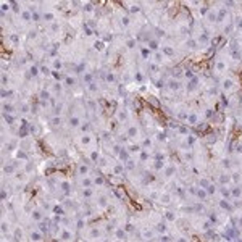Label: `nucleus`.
I'll return each mask as SVG.
<instances>
[{"instance_id":"f257e3e1","label":"nucleus","mask_w":242,"mask_h":242,"mask_svg":"<svg viewBox=\"0 0 242 242\" xmlns=\"http://www.w3.org/2000/svg\"><path fill=\"white\" fill-rule=\"evenodd\" d=\"M232 87H234V82H232L231 79H224V81H223V89H224V90H229Z\"/></svg>"},{"instance_id":"f03ea898","label":"nucleus","mask_w":242,"mask_h":242,"mask_svg":"<svg viewBox=\"0 0 242 242\" xmlns=\"http://www.w3.org/2000/svg\"><path fill=\"white\" fill-rule=\"evenodd\" d=\"M168 86L173 89V90H178L179 87H181V84H179V81H174V79H171V81H168Z\"/></svg>"},{"instance_id":"7ed1b4c3","label":"nucleus","mask_w":242,"mask_h":242,"mask_svg":"<svg viewBox=\"0 0 242 242\" xmlns=\"http://www.w3.org/2000/svg\"><path fill=\"white\" fill-rule=\"evenodd\" d=\"M165 220L166 221H174L176 220V213L174 211H165Z\"/></svg>"},{"instance_id":"20e7f679","label":"nucleus","mask_w":242,"mask_h":242,"mask_svg":"<svg viewBox=\"0 0 242 242\" xmlns=\"http://www.w3.org/2000/svg\"><path fill=\"white\" fill-rule=\"evenodd\" d=\"M220 207H221L223 210H231V205H229V202H228L226 199H221V200H220Z\"/></svg>"},{"instance_id":"39448f33","label":"nucleus","mask_w":242,"mask_h":242,"mask_svg":"<svg viewBox=\"0 0 242 242\" xmlns=\"http://www.w3.org/2000/svg\"><path fill=\"white\" fill-rule=\"evenodd\" d=\"M231 195H234V197H237V199L242 197V189L240 187H234V189L231 191Z\"/></svg>"},{"instance_id":"423d86ee","label":"nucleus","mask_w":242,"mask_h":242,"mask_svg":"<svg viewBox=\"0 0 242 242\" xmlns=\"http://www.w3.org/2000/svg\"><path fill=\"white\" fill-rule=\"evenodd\" d=\"M160 202H162V203H170V202H171V195H170V194H163L162 197H160Z\"/></svg>"},{"instance_id":"0eeeda50","label":"nucleus","mask_w":242,"mask_h":242,"mask_svg":"<svg viewBox=\"0 0 242 242\" xmlns=\"http://www.w3.org/2000/svg\"><path fill=\"white\" fill-rule=\"evenodd\" d=\"M195 194H197V197H199V199H205V197H207V194H208V192H207L205 189H199V191H197V192H195Z\"/></svg>"},{"instance_id":"6e6552de","label":"nucleus","mask_w":242,"mask_h":242,"mask_svg":"<svg viewBox=\"0 0 242 242\" xmlns=\"http://www.w3.org/2000/svg\"><path fill=\"white\" fill-rule=\"evenodd\" d=\"M31 239L32 240H37V242H39V240H42V236H41V232H31Z\"/></svg>"},{"instance_id":"1a4fd4ad","label":"nucleus","mask_w":242,"mask_h":242,"mask_svg":"<svg viewBox=\"0 0 242 242\" xmlns=\"http://www.w3.org/2000/svg\"><path fill=\"white\" fill-rule=\"evenodd\" d=\"M166 229H168V228H166L165 223H158V224H157V231L158 232H166Z\"/></svg>"},{"instance_id":"9d476101","label":"nucleus","mask_w":242,"mask_h":242,"mask_svg":"<svg viewBox=\"0 0 242 242\" xmlns=\"http://www.w3.org/2000/svg\"><path fill=\"white\" fill-rule=\"evenodd\" d=\"M221 194H223V197H224L226 200L231 197V191H229V189H226V187H223V189H221Z\"/></svg>"},{"instance_id":"9b49d317","label":"nucleus","mask_w":242,"mask_h":242,"mask_svg":"<svg viewBox=\"0 0 242 242\" xmlns=\"http://www.w3.org/2000/svg\"><path fill=\"white\" fill-rule=\"evenodd\" d=\"M32 220L41 221V220H42V213H41V211H32Z\"/></svg>"},{"instance_id":"f8f14e48","label":"nucleus","mask_w":242,"mask_h":242,"mask_svg":"<svg viewBox=\"0 0 242 242\" xmlns=\"http://www.w3.org/2000/svg\"><path fill=\"white\" fill-rule=\"evenodd\" d=\"M174 166H168V168H166V171H165V174L166 176H171V174H174Z\"/></svg>"},{"instance_id":"ddd939ff","label":"nucleus","mask_w":242,"mask_h":242,"mask_svg":"<svg viewBox=\"0 0 242 242\" xmlns=\"http://www.w3.org/2000/svg\"><path fill=\"white\" fill-rule=\"evenodd\" d=\"M189 123H192V124H195V123H197V115H195V113L189 115Z\"/></svg>"},{"instance_id":"4468645a","label":"nucleus","mask_w":242,"mask_h":242,"mask_svg":"<svg viewBox=\"0 0 242 242\" xmlns=\"http://www.w3.org/2000/svg\"><path fill=\"white\" fill-rule=\"evenodd\" d=\"M205 191H207L208 194H215V192H216V187H215V186H213V184H210V186H208V187H207Z\"/></svg>"},{"instance_id":"2eb2a0df","label":"nucleus","mask_w":242,"mask_h":242,"mask_svg":"<svg viewBox=\"0 0 242 242\" xmlns=\"http://www.w3.org/2000/svg\"><path fill=\"white\" fill-rule=\"evenodd\" d=\"M163 53H166V55H173L174 52H173L171 47H168V45H166V47H163Z\"/></svg>"},{"instance_id":"dca6fc26","label":"nucleus","mask_w":242,"mask_h":242,"mask_svg":"<svg viewBox=\"0 0 242 242\" xmlns=\"http://www.w3.org/2000/svg\"><path fill=\"white\" fill-rule=\"evenodd\" d=\"M118 118H119L121 121H126V119H128V115L124 113V111H119V115H118Z\"/></svg>"},{"instance_id":"f3484780","label":"nucleus","mask_w":242,"mask_h":242,"mask_svg":"<svg viewBox=\"0 0 242 242\" xmlns=\"http://www.w3.org/2000/svg\"><path fill=\"white\" fill-rule=\"evenodd\" d=\"M220 181H221L223 184H228V182H229V176H226V174H223V176H221V179H220Z\"/></svg>"},{"instance_id":"a211bd4d","label":"nucleus","mask_w":242,"mask_h":242,"mask_svg":"<svg viewBox=\"0 0 242 242\" xmlns=\"http://www.w3.org/2000/svg\"><path fill=\"white\" fill-rule=\"evenodd\" d=\"M119 157H121V160H128V157H129V155H128V152H126V150H121Z\"/></svg>"},{"instance_id":"6ab92c4d","label":"nucleus","mask_w":242,"mask_h":242,"mask_svg":"<svg viewBox=\"0 0 242 242\" xmlns=\"http://www.w3.org/2000/svg\"><path fill=\"white\" fill-rule=\"evenodd\" d=\"M165 166V163L163 162H155V170H162Z\"/></svg>"},{"instance_id":"aec40b11","label":"nucleus","mask_w":242,"mask_h":242,"mask_svg":"<svg viewBox=\"0 0 242 242\" xmlns=\"http://www.w3.org/2000/svg\"><path fill=\"white\" fill-rule=\"evenodd\" d=\"M99 203H100V205H102V207H105V205H107V199L103 197V195H102V197L99 199Z\"/></svg>"},{"instance_id":"412c9836","label":"nucleus","mask_w":242,"mask_h":242,"mask_svg":"<svg viewBox=\"0 0 242 242\" xmlns=\"http://www.w3.org/2000/svg\"><path fill=\"white\" fill-rule=\"evenodd\" d=\"M78 124H79V119H78V118H71V126L76 128Z\"/></svg>"},{"instance_id":"4be33fe9","label":"nucleus","mask_w":242,"mask_h":242,"mask_svg":"<svg viewBox=\"0 0 242 242\" xmlns=\"http://www.w3.org/2000/svg\"><path fill=\"white\" fill-rule=\"evenodd\" d=\"M221 163H223V168H226V170L229 168V165H231V163H229V160H228V158H224V160H223Z\"/></svg>"},{"instance_id":"5701e85b","label":"nucleus","mask_w":242,"mask_h":242,"mask_svg":"<svg viewBox=\"0 0 242 242\" xmlns=\"http://www.w3.org/2000/svg\"><path fill=\"white\" fill-rule=\"evenodd\" d=\"M121 23H123L124 26H128V24H129V18H128V16H123V18H121Z\"/></svg>"},{"instance_id":"b1692460","label":"nucleus","mask_w":242,"mask_h":242,"mask_svg":"<svg viewBox=\"0 0 242 242\" xmlns=\"http://www.w3.org/2000/svg\"><path fill=\"white\" fill-rule=\"evenodd\" d=\"M155 60H157L158 63H162V60H163V57H162V55H160V53H157V55H155Z\"/></svg>"},{"instance_id":"393cba45","label":"nucleus","mask_w":242,"mask_h":242,"mask_svg":"<svg viewBox=\"0 0 242 242\" xmlns=\"http://www.w3.org/2000/svg\"><path fill=\"white\" fill-rule=\"evenodd\" d=\"M128 168H129V170H134V162H132V160L128 162Z\"/></svg>"},{"instance_id":"a878e982","label":"nucleus","mask_w":242,"mask_h":242,"mask_svg":"<svg viewBox=\"0 0 242 242\" xmlns=\"http://www.w3.org/2000/svg\"><path fill=\"white\" fill-rule=\"evenodd\" d=\"M232 179H234V181H239V179H240V174H239V173H234V174H232Z\"/></svg>"},{"instance_id":"bb28decb","label":"nucleus","mask_w":242,"mask_h":242,"mask_svg":"<svg viewBox=\"0 0 242 242\" xmlns=\"http://www.w3.org/2000/svg\"><path fill=\"white\" fill-rule=\"evenodd\" d=\"M216 68H218V70H224V63H221V61L216 63Z\"/></svg>"},{"instance_id":"cd10ccee","label":"nucleus","mask_w":242,"mask_h":242,"mask_svg":"<svg viewBox=\"0 0 242 242\" xmlns=\"http://www.w3.org/2000/svg\"><path fill=\"white\" fill-rule=\"evenodd\" d=\"M84 195H86V197H90V195H92V191H90V189H86V191H84Z\"/></svg>"},{"instance_id":"c85d7f7f","label":"nucleus","mask_w":242,"mask_h":242,"mask_svg":"<svg viewBox=\"0 0 242 242\" xmlns=\"http://www.w3.org/2000/svg\"><path fill=\"white\" fill-rule=\"evenodd\" d=\"M237 226H239V229H242V216L237 218Z\"/></svg>"},{"instance_id":"c756f323","label":"nucleus","mask_w":242,"mask_h":242,"mask_svg":"<svg viewBox=\"0 0 242 242\" xmlns=\"http://www.w3.org/2000/svg\"><path fill=\"white\" fill-rule=\"evenodd\" d=\"M136 128H131V129H129V136H136Z\"/></svg>"},{"instance_id":"7c9ffc66","label":"nucleus","mask_w":242,"mask_h":242,"mask_svg":"<svg viewBox=\"0 0 242 242\" xmlns=\"http://www.w3.org/2000/svg\"><path fill=\"white\" fill-rule=\"evenodd\" d=\"M187 142H189V144H194V142H195V137L189 136V137H187Z\"/></svg>"},{"instance_id":"2f4dec72","label":"nucleus","mask_w":242,"mask_h":242,"mask_svg":"<svg viewBox=\"0 0 242 242\" xmlns=\"http://www.w3.org/2000/svg\"><path fill=\"white\" fill-rule=\"evenodd\" d=\"M150 49H153V50L157 49V42H155V41H152V42H150Z\"/></svg>"},{"instance_id":"473e14b6","label":"nucleus","mask_w":242,"mask_h":242,"mask_svg":"<svg viewBox=\"0 0 242 242\" xmlns=\"http://www.w3.org/2000/svg\"><path fill=\"white\" fill-rule=\"evenodd\" d=\"M160 240H162V242H170V237H168V236H163Z\"/></svg>"},{"instance_id":"72a5a7b5","label":"nucleus","mask_w":242,"mask_h":242,"mask_svg":"<svg viewBox=\"0 0 242 242\" xmlns=\"http://www.w3.org/2000/svg\"><path fill=\"white\" fill-rule=\"evenodd\" d=\"M237 27H240V29H242V18H239V20H237Z\"/></svg>"},{"instance_id":"f704fd0d","label":"nucleus","mask_w":242,"mask_h":242,"mask_svg":"<svg viewBox=\"0 0 242 242\" xmlns=\"http://www.w3.org/2000/svg\"><path fill=\"white\" fill-rule=\"evenodd\" d=\"M178 242H189L186 237H178Z\"/></svg>"},{"instance_id":"c9c22d12","label":"nucleus","mask_w":242,"mask_h":242,"mask_svg":"<svg viewBox=\"0 0 242 242\" xmlns=\"http://www.w3.org/2000/svg\"><path fill=\"white\" fill-rule=\"evenodd\" d=\"M115 171H116V173H121V171H123V168H121V166L118 165V166H116V168H115Z\"/></svg>"}]
</instances>
